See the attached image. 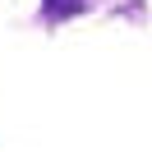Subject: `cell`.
Wrapping results in <instances>:
<instances>
[{"label": "cell", "mask_w": 152, "mask_h": 152, "mask_svg": "<svg viewBox=\"0 0 152 152\" xmlns=\"http://www.w3.org/2000/svg\"><path fill=\"white\" fill-rule=\"evenodd\" d=\"M78 10H83V0H46V14H56V19H69Z\"/></svg>", "instance_id": "6da1fadb"}]
</instances>
